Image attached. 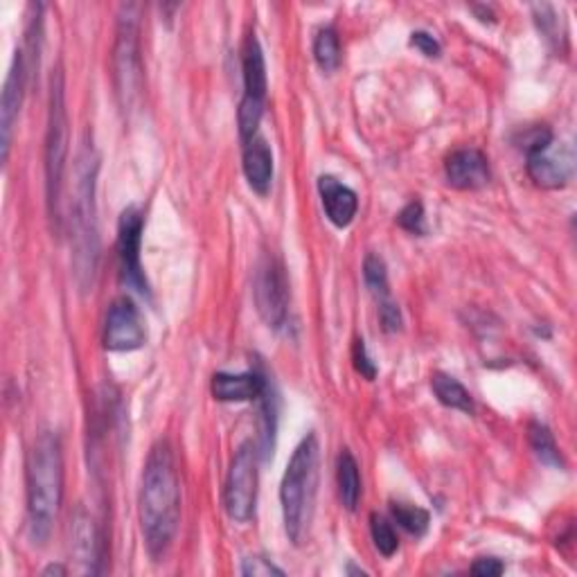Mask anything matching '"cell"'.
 <instances>
[{"label": "cell", "instance_id": "d6a6232c", "mask_svg": "<svg viewBox=\"0 0 577 577\" xmlns=\"http://www.w3.org/2000/svg\"><path fill=\"white\" fill-rule=\"evenodd\" d=\"M503 570H505V566L497 557H480L472 564V573L478 577H497Z\"/></svg>", "mask_w": 577, "mask_h": 577}, {"label": "cell", "instance_id": "ffe728a7", "mask_svg": "<svg viewBox=\"0 0 577 577\" xmlns=\"http://www.w3.org/2000/svg\"><path fill=\"white\" fill-rule=\"evenodd\" d=\"M336 480H338V497L345 510L355 512L361 499V476H359V465L355 456L343 449L336 463Z\"/></svg>", "mask_w": 577, "mask_h": 577}, {"label": "cell", "instance_id": "d6986e66", "mask_svg": "<svg viewBox=\"0 0 577 577\" xmlns=\"http://www.w3.org/2000/svg\"><path fill=\"white\" fill-rule=\"evenodd\" d=\"M431 388H433V395H436V399L443 403V407L453 409V411H463V413H474L476 411V403H474L472 393L463 384H460L456 377H451V374H445V372L433 374Z\"/></svg>", "mask_w": 577, "mask_h": 577}, {"label": "cell", "instance_id": "603a6c76", "mask_svg": "<svg viewBox=\"0 0 577 577\" xmlns=\"http://www.w3.org/2000/svg\"><path fill=\"white\" fill-rule=\"evenodd\" d=\"M313 60L323 73H334L341 66V41L334 27H323L313 39Z\"/></svg>", "mask_w": 577, "mask_h": 577}, {"label": "cell", "instance_id": "6da1fadb", "mask_svg": "<svg viewBox=\"0 0 577 577\" xmlns=\"http://www.w3.org/2000/svg\"><path fill=\"white\" fill-rule=\"evenodd\" d=\"M138 516L148 553L154 562H161L175 543L181 524V480L175 451L167 440L156 443L144 463Z\"/></svg>", "mask_w": 577, "mask_h": 577}, {"label": "cell", "instance_id": "9a60e30c", "mask_svg": "<svg viewBox=\"0 0 577 577\" xmlns=\"http://www.w3.org/2000/svg\"><path fill=\"white\" fill-rule=\"evenodd\" d=\"M445 175L456 190H480L492 179L487 156L474 148L456 150L445 163Z\"/></svg>", "mask_w": 577, "mask_h": 577}, {"label": "cell", "instance_id": "4fadbf2b", "mask_svg": "<svg viewBox=\"0 0 577 577\" xmlns=\"http://www.w3.org/2000/svg\"><path fill=\"white\" fill-rule=\"evenodd\" d=\"M25 77H27V66H25V54L18 50L14 54V62L10 66L5 86H3V98H0V156L3 163L10 158V148H12V133L18 123V113L25 95Z\"/></svg>", "mask_w": 577, "mask_h": 577}, {"label": "cell", "instance_id": "1f68e13d", "mask_svg": "<svg viewBox=\"0 0 577 577\" xmlns=\"http://www.w3.org/2000/svg\"><path fill=\"white\" fill-rule=\"evenodd\" d=\"M411 46L415 50H420L424 56H428V60H438V56L443 54L440 41L436 37H433V35L424 33V30H418V33L411 35Z\"/></svg>", "mask_w": 577, "mask_h": 577}, {"label": "cell", "instance_id": "7a4b0ae2", "mask_svg": "<svg viewBox=\"0 0 577 577\" xmlns=\"http://www.w3.org/2000/svg\"><path fill=\"white\" fill-rule=\"evenodd\" d=\"M98 175L100 156L93 138L86 133L73 169L70 190V251L73 275L81 292H91L100 265V223H98Z\"/></svg>", "mask_w": 577, "mask_h": 577}, {"label": "cell", "instance_id": "30bf717a", "mask_svg": "<svg viewBox=\"0 0 577 577\" xmlns=\"http://www.w3.org/2000/svg\"><path fill=\"white\" fill-rule=\"evenodd\" d=\"M257 503V451L251 443H244L230 463L226 487H223V508L228 516L238 524H248L255 514Z\"/></svg>", "mask_w": 577, "mask_h": 577}, {"label": "cell", "instance_id": "277c9868", "mask_svg": "<svg viewBox=\"0 0 577 577\" xmlns=\"http://www.w3.org/2000/svg\"><path fill=\"white\" fill-rule=\"evenodd\" d=\"M319 438L309 433L296 447L282 476V518L286 537L292 539L294 546H303L309 535L316 510V495H319Z\"/></svg>", "mask_w": 577, "mask_h": 577}, {"label": "cell", "instance_id": "52a82bcc", "mask_svg": "<svg viewBox=\"0 0 577 577\" xmlns=\"http://www.w3.org/2000/svg\"><path fill=\"white\" fill-rule=\"evenodd\" d=\"M526 169L535 185L543 190H562L568 185L575 167L570 144H564L546 127H535L524 136Z\"/></svg>", "mask_w": 577, "mask_h": 577}, {"label": "cell", "instance_id": "5b68a950", "mask_svg": "<svg viewBox=\"0 0 577 577\" xmlns=\"http://www.w3.org/2000/svg\"><path fill=\"white\" fill-rule=\"evenodd\" d=\"M68 158V113H66V84L62 70L50 79V106L46 131V196L50 219L62 223V192Z\"/></svg>", "mask_w": 577, "mask_h": 577}, {"label": "cell", "instance_id": "8fae6325", "mask_svg": "<svg viewBox=\"0 0 577 577\" xmlns=\"http://www.w3.org/2000/svg\"><path fill=\"white\" fill-rule=\"evenodd\" d=\"M144 230V215L138 206H129L123 210L118 221V265H120V280L131 292L150 298V282L142 271L140 259V244Z\"/></svg>", "mask_w": 577, "mask_h": 577}, {"label": "cell", "instance_id": "cb8c5ba5", "mask_svg": "<svg viewBox=\"0 0 577 577\" xmlns=\"http://www.w3.org/2000/svg\"><path fill=\"white\" fill-rule=\"evenodd\" d=\"M390 512L393 518L397 522L399 528L407 530L413 537H424L431 524V514L413 503H401V501H393L390 503Z\"/></svg>", "mask_w": 577, "mask_h": 577}, {"label": "cell", "instance_id": "4316f807", "mask_svg": "<svg viewBox=\"0 0 577 577\" xmlns=\"http://www.w3.org/2000/svg\"><path fill=\"white\" fill-rule=\"evenodd\" d=\"M370 535H372L374 548H377L384 557H393L397 553L399 539H397V533L386 516H382V514L370 516Z\"/></svg>", "mask_w": 577, "mask_h": 577}, {"label": "cell", "instance_id": "836d02e7", "mask_svg": "<svg viewBox=\"0 0 577 577\" xmlns=\"http://www.w3.org/2000/svg\"><path fill=\"white\" fill-rule=\"evenodd\" d=\"M43 573H46V575H50V573H56V575H64V573H66V568H62V566H50V568H46Z\"/></svg>", "mask_w": 577, "mask_h": 577}, {"label": "cell", "instance_id": "8992f818", "mask_svg": "<svg viewBox=\"0 0 577 577\" xmlns=\"http://www.w3.org/2000/svg\"><path fill=\"white\" fill-rule=\"evenodd\" d=\"M138 5H123L118 14V39L113 50L115 95L123 111H131L142 93V60H140V14Z\"/></svg>", "mask_w": 577, "mask_h": 577}, {"label": "cell", "instance_id": "7402d4cb", "mask_svg": "<svg viewBox=\"0 0 577 577\" xmlns=\"http://www.w3.org/2000/svg\"><path fill=\"white\" fill-rule=\"evenodd\" d=\"M257 401H259V413H262L259 415V431H262L259 433V449H262V456L267 458L269 453H273L275 431H278V399L271 384Z\"/></svg>", "mask_w": 577, "mask_h": 577}, {"label": "cell", "instance_id": "484cf974", "mask_svg": "<svg viewBox=\"0 0 577 577\" xmlns=\"http://www.w3.org/2000/svg\"><path fill=\"white\" fill-rule=\"evenodd\" d=\"M533 12H535V23L539 27V33L546 37L548 43H551L553 48H557L562 52L564 43H566V30H564L562 21L557 18L555 8H551V5H535Z\"/></svg>", "mask_w": 577, "mask_h": 577}, {"label": "cell", "instance_id": "e0dca14e", "mask_svg": "<svg viewBox=\"0 0 577 577\" xmlns=\"http://www.w3.org/2000/svg\"><path fill=\"white\" fill-rule=\"evenodd\" d=\"M319 194L323 201V210L336 228H348L359 210V196L352 188L341 183L334 177L319 179Z\"/></svg>", "mask_w": 577, "mask_h": 577}, {"label": "cell", "instance_id": "ac0fdd59", "mask_svg": "<svg viewBox=\"0 0 577 577\" xmlns=\"http://www.w3.org/2000/svg\"><path fill=\"white\" fill-rule=\"evenodd\" d=\"M242 167L251 190L267 196L273 183V152L262 136H255L244 144Z\"/></svg>", "mask_w": 577, "mask_h": 577}, {"label": "cell", "instance_id": "4dcf8cb0", "mask_svg": "<svg viewBox=\"0 0 577 577\" xmlns=\"http://www.w3.org/2000/svg\"><path fill=\"white\" fill-rule=\"evenodd\" d=\"M377 305H380V321H382L384 332H388V334L399 332L401 325H403L399 305H397L393 298H388V300H384V303H377Z\"/></svg>", "mask_w": 577, "mask_h": 577}, {"label": "cell", "instance_id": "2e32d148", "mask_svg": "<svg viewBox=\"0 0 577 577\" xmlns=\"http://www.w3.org/2000/svg\"><path fill=\"white\" fill-rule=\"evenodd\" d=\"M271 382L259 370L251 372H217L213 377V397L217 401H257Z\"/></svg>", "mask_w": 577, "mask_h": 577}, {"label": "cell", "instance_id": "5bb4252c", "mask_svg": "<svg viewBox=\"0 0 577 577\" xmlns=\"http://www.w3.org/2000/svg\"><path fill=\"white\" fill-rule=\"evenodd\" d=\"M70 560L77 562V573H102V541L93 516L84 508H77L70 522Z\"/></svg>", "mask_w": 577, "mask_h": 577}, {"label": "cell", "instance_id": "d4e9b609", "mask_svg": "<svg viewBox=\"0 0 577 577\" xmlns=\"http://www.w3.org/2000/svg\"><path fill=\"white\" fill-rule=\"evenodd\" d=\"M363 280H366V286L370 288V294L374 296V300L384 303V300L390 298L386 262L377 253H368L366 255V259H363Z\"/></svg>", "mask_w": 577, "mask_h": 577}, {"label": "cell", "instance_id": "9c48e42d", "mask_svg": "<svg viewBox=\"0 0 577 577\" xmlns=\"http://www.w3.org/2000/svg\"><path fill=\"white\" fill-rule=\"evenodd\" d=\"M253 298L259 319L271 330H282L288 321V282L284 265L275 255L259 259L253 280Z\"/></svg>", "mask_w": 577, "mask_h": 577}, {"label": "cell", "instance_id": "83f0119b", "mask_svg": "<svg viewBox=\"0 0 577 577\" xmlns=\"http://www.w3.org/2000/svg\"><path fill=\"white\" fill-rule=\"evenodd\" d=\"M397 223L401 230H407L411 235H426V217H424V206L420 201H411L409 206H403L397 215Z\"/></svg>", "mask_w": 577, "mask_h": 577}, {"label": "cell", "instance_id": "f546056e", "mask_svg": "<svg viewBox=\"0 0 577 577\" xmlns=\"http://www.w3.org/2000/svg\"><path fill=\"white\" fill-rule=\"evenodd\" d=\"M352 361H355V370L361 374L363 380L372 382L374 377H377V366H374V361L368 357V350H366V341H363V338H357V341H355V348H352Z\"/></svg>", "mask_w": 577, "mask_h": 577}, {"label": "cell", "instance_id": "3957f363", "mask_svg": "<svg viewBox=\"0 0 577 577\" xmlns=\"http://www.w3.org/2000/svg\"><path fill=\"white\" fill-rule=\"evenodd\" d=\"M27 530L35 543H46L64 499V456L60 436L43 431L27 451Z\"/></svg>", "mask_w": 577, "mask_h": 577}, {"label": "cell", "instance_id": "7c38bea8", "mask_svg": "<svg viewBox=\"0 0 577 577\" xmlns=\"http://www.w3.org/2000/svg\"><path fill=\"white\" fill-rule=\"evenodd\" d=\"M148 341L142 313L129 296L115 298L106 311L104 348L111 352H133Z\"/></svg>", "mask_w": 577, "mask_h": 577}, {"label": "cell", "instance_id": "ba28073f", "mask_svg": "<svg viewBox=\"0 0 577 577\" xmlns=\"http://www.w3.org/2000/svg\"><path fill=\"white\" fill-rule=\"evenodd\" d=\"M242 75H244V95L238 111V127H240V138L246 144L257 136L259 123L265 118L267 91H269L265 52L255 33L246 37L242 48Z\"/></svg>", "mask_w": 577, "mask_h": 577}, {"label": "cell", "instance_id": "f1b7e54d", "mask_svg": "<svg viewBox=\"0 0 577 577\" xmlns=\"http://www.w3.org/2000/svg\"><path fill=\"white\" fill-rule=\"evenodd\" d=\"M240 573L246 575V577H271V575L284 577V570L278 568L271 560H265V557H246V560H242Z\"/></svg>", "mask_w": 577, "mask_h": 577}, {"label": "cell", "instance_id": "44dd1931", "mask_svg": "<svg viewBox=\"0 0 577 577\" xmlns=\"http://www.w3.org/2000/svg\"><path fill=\"white\" fill-rule=\"evenodd\" d=\"M528 443H530L535 456L541 460L543 465L553 467V470H564V458L560 453L555 436L546 424L530 422V426H528Z\"/></svg>", "mask_w": 577, "mask_h": 577}]
</instances>
